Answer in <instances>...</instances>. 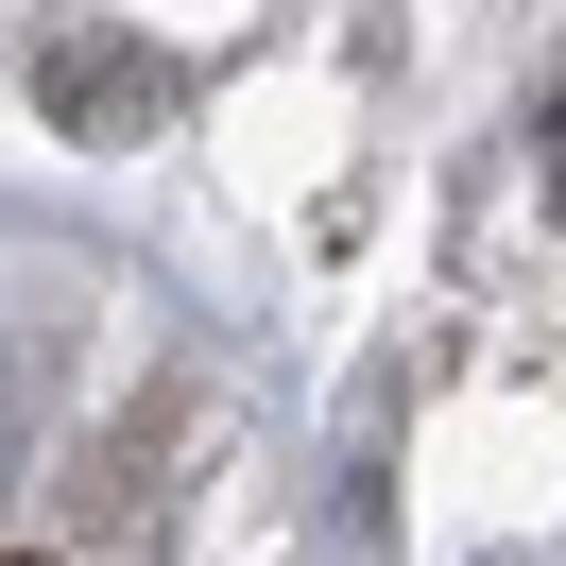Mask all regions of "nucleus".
I'll return each instance as SVG.
<instances>
[{"label":"nucleus","mask_w":566,"mask_h":566,"mask_svg":"<svg viewBox=\"0 0 566 566\" xmlns=\"http://www.w3.org/2000/svg\"><path fill=\"white\" fill-rule=\"evenodd\" d=\"M549 207H566V104H549Z\"/></svg>","instance_id":"obj_2"},{"label":"nucleus","mask_w":566,"mask_h":566,"mask_svg":"<svg viewBox=\"0 0 566 566\" xmlns=\"http://www.w3.org/2000/svg\"><path fill=\"white\" fill-rule=\"evenodd\" d=\"M52 120H70V138H155V120H172V70L70 35V52H52Z\"/></svg>","instance_id":"obj_1"}]
</instances>
